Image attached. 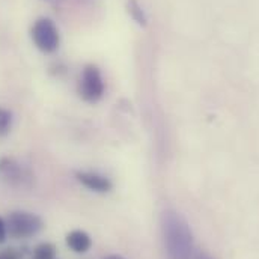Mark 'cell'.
<instances>
[{"label":"cell","mask_w":259,"mask_h":259,"mask_svg":"<svg viewBox=\"0 0 259 259\" xmlns=\"http://www.w3.org/2000/svg\"><path fill=\"white\" fill-rule=\"evenodd\" d=\"M12 112L5 107H0V137L9 134L12 128Z\"/></svg>","instance_id":"9"},{"label":"cell","mask_w":259,"mask_h":259,"mask_svg":"<svg viewBox=\"0 0 259 259\" xmlns=\"http://www.w3.org/2000/svg\"><path fill=\"white\" fill-rule=\"evenodd\" d=\"M161 234L167 259H192L194 240L187 220L174 209L161 215Z\"/></svg>","instance_id":"1"},{"label":"cell","mask_w":259,"mask_h":259,"mask_svg":"<svg viewBox=\"0 0 259 259\" xmlns=\"http://www.w3.org/2000/svg\"><path fill=\"white\" fill-rule=\"evenodd\" d=\"M196 259H211V258H209V256H206V255H199Z\"/></svg>","instance_id":"14"},{"label":"cell","mask_w":259,"mask_h":259,"mask_svg":"<svg viewBox=\"0 0 259 259\" xmlns=\"http://www.w3.org/2000/svg\"><path fill=\"white\" fill-rule=\"evenodd\" d=\"M33 259H56V247L52 243H41L33 250Z\"/></svg>","instance_id":"8"},{"label":"cell","mask_w":259,"mask_h":259,"mask_svg":"<svg viewBox=\"0 0 259 259\" xmlns=\"http://www.w3.org/2000/svg\"><path fill=\"white\" fill-rule=\"evenodd\" d=\"M106 259H125V258H122L121 255H110V256H107Z\"/></svg>","instance_id":"13"},{"label":"cell","mask_w":259,"mask_h":259,"mask_svg":"<svg viewBox=\"0 0 259 259\" xmlns=\"http://www.w3.org/2000/svg\"><path fill=\"white\" fill-rule=\"evenodd\" d=\"M65 241H66V246L75 253H86L92 247V238L89 237L88 232L80 231V229H75L66 234Z\"/></svg>","instance_id":"7"},{"label":"cell","mask_w":259,"mask_h":259,"mask_svg":"<svg viewBox=\"0 0 259 259\" xmlns=\"http://www.w3.org/2000/svg\"><path fill=\"white\" fill-rule=\"evenodd\" d=\"M32 39L35 46L44 53H53L59 47V32L50 18H39L32 26Z\"/></svg>","instance_id":"3"},{"label":"cell","mask_w":259,"mask_h":259,"mask_svg":"<svg viewBox=\"0 0 259 259\" xmlns=\"http://www.w3.org/2000/svg\"><path fill=\"white\" fill-rule=\"evenodd\" d=\"M128 11H130V14H131V17H133V18H134L140 26H145V24H146V17H145L143 11L140 9V6L137 5V2H136V0H130Z\"/></svg>","instance_id":"10"},{"label":"cell","mask_w":259,"mask_h":259,"mask_svg":"<svg viewBox=\"0 0 259 259\" xmlns=\"http://www.w3.org/2000/svg\"><path fill=\"white\" fill-rule=\"evenodd\" d=\"M0 177L9 186L17 189H27L32 186L33 181V175L30 174V170L9 157L0 160Z\"/></svg>","instance_id":"5"},{"label":"cell","mask_w":259,"mask_h":259,"mask_svg":"<svg viewBox=\"0 0 259 259\" xmlns=\"http://www.w3.org/2000/svg\"><path fill=\"white\" fill-rule=\"evenodd\" d=\"M8 237V228H6V222L0 217V244L6 241Z\"/></svg>","instance_id":"12"},{"label":"cell","mask_w":259,"mask_h":259,"mask_svg":"<svg viewBox=\"0 0 259 259\" xmlns=\"http://www.w3.org/2000/svg\"><path fill=\"white\" fill-rule=\"evenodd\" d=\"M6 228L8 234L14 238H30L42 231L44 222L38 214L29 211H14L8 215Z\"/></svg>","instance_id":"2"},{"label":"cell","mask_w":259,"mask_h":259,"mask_svg":"<svg viewBox=\"0 0 259 259\" xmlns=\"http://www.w3.org/2000/svg\"><path fill=\"white\" fill-rule=\"evenodd\" d=\"M78 94L86 103H97L103 98L104 81L100 69L95 65L84 66L78 83Z\"/></svg>","instance_id":"4"},{"label":"cell","mask_w":259,"mask_h":259,"mask_svg":"<svg viewBox=\"0 0 259 259\" xmlns=\"http://www.w3.org/2000/svg\"><path fill=\"white\" fill-rule=\"evenodd\" d=\"M75 180L84 186L86 189L95 192V193H109L113 187L112 181L97 172H88V170H78L75 172Z\"/></svg>","instance_id":"6"},{"label":"cell","mask_w":259,"mask_h":259,"mask_svg":"<svg viewBox=\"0 0 259 259\" xmlns=\"http://www.w3.org/2000/svg\"><path fill=\"white\" fill-rule=\"evenodd\" d=\"M0 259H21V255L18 253V250L15 249H6L2 255Z\"/></svg>","instance_id":"11"}]
</instances>
